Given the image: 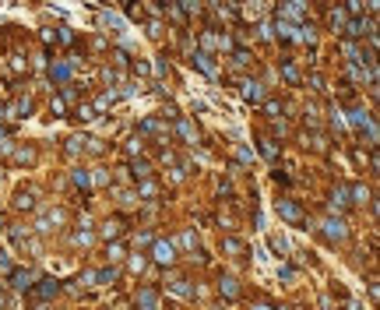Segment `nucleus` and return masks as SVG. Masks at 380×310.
<instances>
[{
	"instance_id": "obj_20",
	"label": "nucleus",
	"mask_w": 380,
	"mask_h": 310,
	"mask_svg": "<svg viewBox=\"0 0 380 310\" xmlns=\"http://www.w3.org/2000/svg\"><path fill=\"white\" fill-rule=\"evenodd\" d=\"M222 250H225V254H243V243L236 240V236H225V240H222Z\"/></svg>"
},
{
	"instance_id": "obj_43",
	"label": "nucleus",
	"mask_w": 380,
	"mask_h": 310,
	"mask_svg": "<svg viewBox=\"0 0 380 310\" xmlns=\"http://www.w3.org/2000/svg\"><path fill=\"white\" fill-rule=\"evenodd\" d=\"M14 159H18V162H32V159H36V152H32V148H21Z\"/></svg>"
},
{
	"instance_id": "obj_26",
	"label": "nucleus",
	"mask_w": 380,
	"mask_h": 310,
	"mask_svg": "<svg viewBox=\"0 0 380 310\" xmlns=\"http://www.w3.org/2000/svg\"><path fill=\"white\" fill-rule=\"evenodd\" d=\"M102 236H106V240H116V236H120V222H116V219H109V222L102 226Z\"/></svg>"
},
{
	"instance_id": "obj_28",
	"label": "nucleus",
	"mask_w": 380,
	"mask_h": 310,
	"mask_svg": "<svg viewBox=\"0 0 380 310\" xmlns=\"http://www.w3.org/2000/svg\"><path fill=\"white\" fill-rule=\"evenodd\" d=\"M78 120H81V124H88V120H95V109L88 106V102H81V106H78Z\"/></svg>"
},
{
	"instance_id": "obj_12",
	"label": "nucleus",
	"mask_w": 380,
	"mask_h": 310,
	"mask_svg": "<svg viewBox=\"0 0 380 310\" xmlns=\"http://www.w3.org/2000/svg\"><path fill=\"white\" fill-rule=\"evenodd\" d=\"M327 18H331V28H334V32H342V28H345V21H348V14H345V7H334V11L327 14Z\"/></svg>"
},
{
	"instance_id": "obj_18",
	"label": "nucleus",
	"mask_w": 380,
	"mask_h": 310,
	"mask_svg": "<svg viewBox=\"0 0 380 310\" xmlns=\"http://www.w3.org/2000/svg\"><path fill=\"white\" fill-rule=\"evenodd\" d=\"M180 247H183V250H197V233L183 229V233H180Z\"/></svg>"
},
{
	"instance_id": "obj_16",
	"label": "nucleus",
	"mask_w": 380,
	"mask_h": 310,
	"mask_svg": "<svg viewBox=\"0 0 380 310\" xmlns=\"http://www.w3.org/2000/svg\"><path fill=\"white\" fill-rule=\"evenodd\" d=\"M261 152H264L268 162H278V148H275V141H271V138H261Z\"/></svg>"
},
{
	"instance_id": "obj_19",
	"label": "nucleus",
	"mask_w": 380,
	"mask_h": 310,
	"mask_svg": "<svg viewBox=\"0 0 380 310\" xmlns=\"http://www.w3.org/2000/svg\"><path fill=\"white\" fill-rule=\"evenodd\" d=\"M264 113L271 116V120H278V116H282V102L278 99H264Z\"/></svg>"
},
{
	"instance_id": "obj_35",
	"label": "nucleus",
	"mask_w": 380,
	"mask_h": 310,
	"mask_svg": "<svg viewBox=\"0 0 380 310\" xmlns=\"http://www.w3.org/2000/svg\"><path fill=\"white\" fill-rule=\"evenodd\" d=\"M74 243H81V247H88V243H92V233H85V229H81V233H74Z\"/></svg>"
},
{
	"instance_id": "obj_25",
	"label": "nucleus",
	"mask_w": 380,
	"mask_h": 310,
	"mask_svg": "<svg viewBox=\"0 0 380 310\" xmlns=\"http://www.w3.org/2000/svg\"><path fill=\"white\" fill-rule=\"evenodd\" d=\"M113 102H116V92H106V95H99V102H95L92 109H95V113H99V109H109Z\"/></svg>"
},
{
	"instance_id": "obj_5",
	"label": "nucleus",
	"mask_w": 380,
	"mask_h": 310,
	"mask_svg": "<svg viewBox=\"0 0 380 310\" xmlns=\"http://www.w3.org/2000/svg\"><path fill=\"white\" fill-rule=\"evenodd\" d=\"M324 236L327 240H345V222L342 219H324Z\"/></svg>"
},
{
	"instance_id": "obj_41",
	"label": "nucleus",
	"mask_w": 380,
	"mask_h": 310,
	"mask_svg": "<svg viewBox=\"0 0 380 310\" xmlns=\"http://www.w3.org/2000/svg\"><path fill=\"white\" fill-rule=\"evenodd\" d=\"M50 292H56V282H50V278H46V282L39 286V296H50Z\"/></svg>"
},
{
	"instance_id": "obj_42",
	"label": "nucleus",
	"mask_w": 380,
	"mask_h": 310,
	"mask_svg": "<svg viewBox=\"0 0 380 310\" xmlns=\"http://www.w3.org/2000/svg\"><path fill=\"white\" fill-rule=\"evenodd\" d=\"M345 14H352V18H359V14H362V4H359V0H352V4L345 7Z\"/></svg>"
},
{
	"instance_id": "obj_49",
	"label": "nucleus",
	"mask_w": 380,
	"mask_h": 310,
	"mask_svg": "<svg viewBox=\"0 0 380 310\" xmlns=\"http://www.w3.org/2000/svg\"><path fill=\"white\" fill-rule=\"evenodd\" d=\"M7 307H11V300L4 296V292H0V310H7Z\"/></svg>"
},
{
	"instance_id": "obj_47",
	"label": "nucleus",
	"mask_w": 380,
	"mask_h": 310,
	"mask_svg": "<svg viewBox=\"0 0 380 310\" xmlns=\"http://www.w3.org/2000/svg\"><path fill=\"white\" fill-rule=\"evenodd\" d=\"M11 67H14V71H28V60H21V56H14V60H11Z\"/></svg>"
},
{
	"instance_id": "obj_48",
	"label": "nucleus",
	"mask_w": 380,
	"mask_h": 310,
	"mask_svg": "<svg viewBox=\"0 0 380 310\" xmlns=\"http://www.w3.org/2000/svg\"><path fill=\"white\" fill-rule=\"evenodd\" d=\"M95 183H109V173H106V169H95Z\"/></svg>"
},
{
	"instance_id": "obj_1",
	"label": "nucleus",
	"mask_w": 380,
	"mask_h": 310,
	"mask_svg": "<svg viewBox=\"0 0 380 310\" xmlns=\"http://www.w3.org/2000/svg\"><path fill=\"white\" fill-rule=\"evenodd\" d=\"M151 254H155L159 264H165V268H169V264L176 261V247H173L169 240H151Z\"/></svg>"
},
{
	"instance_id": "obj_8",
	"label": "nucleus",
	"mask_w": 380,
	"mask_h": 310,
	"mask_svg": "<svg viewBox=\"0 0 380 310\" xmlns=\"http://www.w3.org/2000/svg\"><path fill=\"white\" fill-rule=\"evenodd\" d=\"M261 88H264L261 81H243V99L247 102H261V95H264Z\"/></svg>"
},
{
	"instance_id": "obj_9",
	"label": "nucleus",
	"mask_w": 380,
	"mask_h": 310,
	"mask_svg": "<svg viewBox=\"0 0 380 310\" xmlns=\"http://www.w3.org/2000/svg\"><path fill=\"white\" fill-rule=\"evenodd\" d=\"M362 201H370V190L362 183H352L348 187V204H362Z\"/></svg>"
},
{
	"instance_id": "obj_30",
	"label": "nucleus",
	"mask_w": 380,
	"mask_h": 310,
	"mask_svg": "<svg viewBox=\"0 0 380 310\" xmlns=\"http://www.w3.org/2000/svg\"><path fill=\"white\" fill-rule=\"evenodd\" d=\"M145 264H148V261H145V254H134V257H130V272H134V275L145 272Z\"/></svg>"
},
{
	"instance_id": "obj_29",
	"label": "nucleus",
	"mask_w": 380,
	"mask_h": 310,
	"mask_svg": "<svg viewBox=\"0 0 380 310\" xmlns=\"http://www.w3.org/2000/svg\"><path fill=\"white\" fill-rule=\"evenodd\" d=\"M50 113H53V116H64V113H67V102H64V99L56 95V99L50 102Z\"/></svg>"
},
{
	"instance_id": "obj_37",
	"label": "nucleus",
	"mask_w": 380,
	"mask_h": 310,
	"mask_svg": "<svg viewBox=\"0 0 380 310\" xmlns=\"http://www.w3.org/2000/svg\"><path fill=\"white\" fill-rule=\"evenodd\" d=\"M113 278H116V272H113V268H106V272H99V275H95V282H113Z\"/></svg>"
},
{
	"instance_id": "obj_33",
	"label": "nucleus",
	"mask_w": 380,
	"mask_h": 310,
	"mask_svg": "<svg viewBox=\"0 0 380 310\" xmlns=\"http://www.w3.org/2000/svg\"><path fill=\"white\" fill-rule=\"evenodd\" d=\"M201 46H204V50H215V46H218V36L204 32V36H201Z\"/></svg>"
},
{
	"instance_id": "obj_36",
	"label": "nucleus",
	"mask_w": 380,
	"mask_h": 310,
	"mask_svg": "<svg viewBox=\"0 0 380 310\" xmlns=\"http://www.w3.org/2000/svg\"><path fill=\"white\" fill-rule=\"evenodd\" d=\"M271 250H275V254H285V240L282 236H271Z\"/></svg>"
},
{
	"instance_id": "obj_21",
	"label": "nucleus",
	"mask_w": 380,
	"mask_h": 310,
	"mask_svg": "<svg viewBox=\"0 0 380 310\" xmlns=\"http://www.w3.org/2000/svg\"><path fill=\"white\" fill-rule=\"evenodd\" d=\"M373 120H370V113L366 109H352V127H370Z\"/></svg>"
},
{
	"instance_id": "obj_7",
	"label": "nucleus",
	"mask_w": 380,
	"mask_h": 310,
	"mask_svg": "<svg viewBox=\"0 0 380 310\" xmlns=\"http://www.w3.org/2000/svg\"><path fill=\"white\" fill-rule=\"evenodd\" d=\"M218 292H225L229 300H236V296H239V282H236L233 275H222V278H218Z\"/></svg>"
},
{
	"instance_id": "obj_10",
	"label": "nucleus",
	"mask_w": 380,
	"mask_h": 310,
	"mask_svg": "<svg viewBox=\"0 0 380 310\" xmlns=\"http://www.w3.org/2000/svg\"><path fill=\"white\" fill-rule=\"evenodd\" d=\"M155 194H159V187H155V180H151V176H148V180H138V198L151 201Z\"/></svg>"
},
{
	"instance_id": "obj_52",
	"label": "nucleus",
	"mask_w": 380,
	"mask_h": 310,
	"mask_svg": "<svg viewBox=\"0 0 380 310\" xmlns=\"http://www.w3.org/2000/svg\"><path fill=\"white\" fill-rule=\"evenodd\" d=\"M215 310H222V307H215Z\"/></svg>"
},
{
	"instance_id": "obj_2",
	"label": "nucleus",
	"mask_w": 380,
	"mask_h": 310,
	"mask_svg": "<svg viewBox=\"0 0 380 310\" xmlns=\"http://www.w3.org/2000/svg\"><path fill=\"white\" fill-rule=\"evenodd\" d=\"M275 208H278V215L285 219V222H303V208L292 201V198H282V201H275Z\"/></svg>"
},
{
	"instance_id": "obj_31",
	"label": "nucleus",
	"mask_w": 380,
	"mask_h": 310,
	"mask_svg": "<svg viewBox=\"0 0 380 310\" xmlns=\"http://www.w3.org/2000/svg\"><path fill=\"white\" fill-rule=\"evenodd\" d=\"M233 64L247 67V64H250V53H247V50H236V53H233Z\"/></svg>"
},
{
	"instance_id": "obj_38",
	"label": "nucleus",
	"mask_w": 380,
	"mask_h": 310,
	"mask_svg": "<svg viewBox=\"0 0 380 310\" xmlns=\"http://www.w3.org/2000/svg\"><path fill=\"white\" fill-rule=\"evenodd\" d=\"M310 88H313V92H324V78L321 74H310Z\"/></svg>"
},
{
	"instance_id": "obj_11",
	"label": "nucleus",
	"mask_w": 380,
	"mask_h": 310,
	"mask_svg": "<svg viewBox=\"0 0 380 310\" xmlns=\"http://www.w3.org/2000/svg\"><path fill=\"white\" fill-rule=\"evenodd\" d=\"M282 78L289 81V85H299L303 78H299V71H296V64L292 60H282Z\"/></svg>"
},
{
	"instance_id": "obj_50",
	"label": "nucleus",
	"mask_w": 380,
	"mask_h": 310,
	"mask_svg": "<svg viewBox=\"0 0 380 310\" xmlns=\"http://www.w3.org/2000/svg\"><path fill=\"white\" fill-rule=\"evenodd\" d=\"M0 268H7V254H4V250H0Z\"/></svg>"
},
{
	"instance_id": "obj_13",
	"label": "nucleus",
	"mask_w": 380,
	"mask_h": 310,
	"mask_svg": "<svg viewBox=\"0 0 380 310\" xmlns=\"http://www.w3.org/2000/svg\"><path fill=\"white\" fill-rule=\"evenodd\" d=\"M130 169H134V180H148V176H151V166H148L145 159H134Z\"/></svg>"
},
{
	"instance_id": "obj_40",
	"label": "nucleus",
	"mask_w": 380,
	"mask_h": 310,
	"mask_svg": "<svg viewBox=\"0 0 380 310\" xmlns=\"http://www.w3.org/2000/svg\"><path fill=\"white\" fill-rule=\"evenodd\" d=\"M120 257H124V243H113L109 247V261H120Z\"/></svg>"
},
{
	"instance_id": "obj_14",
	"label": "nucleus",
	"mask_w": 380,
	"mask_h": 310,
	"mask_svg": "<svg viewBox=\"0 0 380 310\" xmlns=\"http://www.w3.org/2000/svg\"><path fill=\"white\" fill-rule=\"evenodd\" d=\"M176 130H180V138H183V141H190V145L197 141V130H194V127H190V124L183 120V116H180V120H176Z\"/></svg>"
},
{
	"instance_id": "obj_3",
	"label": "nucleus",
	"mask_w": 380,
	"mask_h": 310,
	"mask_svg": "<svg viewBox=\"0 0 380 310\" xmlns=\"http://www.w3.org/2000/svg\"><path fill=\"white\" fill-rule=\"evenodd\" d=\"M14 208H18V212L36 208V190H32V187H21L18 194H14Z\"/></svg>"
},
{
	"instance_id": "obj_46",
	"label": "nucleus",
	"mask_w": 380,
	"mask_h": 310,
	"mask_svg": "<svg viewBox=\"0 0 380 310\" xmlns=\"http://www.w3.org/2000/svg\"><path fill=\"white\" fill-rule=\"evenodd\" d=\"M116 198H120V201H124V204H134V201H138V198H134V194H130V190H116Z\"/></svg>"
},
{
	"instance_id": "obj_32",
	"label": "nucleus",
	"mask_w": 380,
	"mask_h": 310,
	"mask_svg": "<svg viewBox=\"0 0 380 310\" xmlns=\"http://www.w3.org/2000/svg\"><path fill=\"white\" fill-rule=\"evenodd\" d=\"M299 11H303L299 4H285L282 7V18H299Z\"/></svg>"
},
{
	"instance_id": "obj_4",
	"label": "nucleus",
	"mask_w": 380,
	"mask_h": 310,
	"mask_svg": "<svg viewBox=\"0 0 380 310\" xmlns=\"http://www.w3.org/2000/svg\"><path fill=\"white\" fill-rule=\"evenodd\" d=\"M155 307H159V292L151 289V286L138 289V310H155Z\"/></svg>"
},
{
	"instance_id": "obj_6",
	"label": "nucleus",
	"mask_w": 380,
	"mask_h": 310,
	"mask_svg": "<svg viewBox=\"0 0 380 310\" xmlns=\"http://www.w3.org/2000/svg\"><path fill=\"white\" fill-rule=\"evenodd\" d=\"M348 208V190L345 187H334L331 190V212H345Z\"/></svg>"
},
{
	"instance_id": "obj_51",
	"label": "nucleus",
	"mask_w": 380,
	"mask_h": 310,
	"mask_svg": "<svg viewBox=\"0 0 380 310\" xmlns=\"http://www.w3.org/2000/svg\"><path fill=\"white\" fill-rule=\"evenodd\" d=\"M253 310H271V307H264V303H257V307H253Z\"/></svg>"
},
{
	"instance_id": "obj_23",
	"label": "nucleus",
	"mask_w": 380,
	"mask_h": 310,
	"mask_svg": "<svg viewBox=\"0 0 380 310\" xmlns=\"http://www.w3.org/2000/svg\"><path fill=\"white\" fill-rule=\"evenodd\" d=\"M159 130H162V120H155V116H148L141 124V134H159Z\"/></svg>"
},
{
	"instance_id": "obj_34",
	"label": "nucleus",
	"mask_w": 380,
	"mask_h": 310,
	"mask_svg": "<svg viewBox=\"0 0 380 310\" xmlns=\"http://www.w3.org/2000/svg\"><path fill=\"white\" fill-rule=\"evenodd\" d=\"M141 148H145L141 138H130V141H127V152H130V155H141Z\"/></svg>"
},
{
	"instance_id": "obj_39",
	"label": "nucleus",
	"mask_w": 380,
	"mask_h": 310,
	"mask_svg": "<svg viewBox=\"0 0 380 310\" xmlns=\"http://www.w3.org/2000/svg\"><path fill=\"white\" fill-rule=\"evenodd\" d=\"M74 183H78V187H88V173H85V169H74Z\"/></svg>"
},
{
	"instance_id": "obj_17",
	"label": "nucleus",
	"mask_w": 380,
	"mask_h": 310,
	"mask_svg": "<svg viewBox=\"0 0 380 310\" xmlns=\"http://www.w3.org/2000/svg\"><path fill=\"white\" fill-rule=\"evenodd\" d=\"M32 282H36V272H14V286L18 289H28Z\"/></svg>"
},
{
	"instance_id": "obj_22",
	"label": "nucleus",
	"mask_w": 380,
	"mask_h": 310,
	"mask_svg": "<svg viewBox=\"0 0 380 310\" xmlns=\"http://www.w3.org/2000/svg\"><path fill=\"white\" fill-rule=\"evenodd\" d=\"M194 60H197V67H201L204 74H215V64H211V56H208V53H197Z\"/></svg>"
},
{
	"instance_id": "obj_44",
	"label": "nucleus",
	"mask_w": 380,
	"mask_h": 310,
	"mask_svg": "<svg viewBox=\"0 0 380 310\" xmlns=\"http://www.w3.org/2000/svg\"><path fill=\"white\" fill-rule=\"evenodd\" d=\"M148 36L159 39V36H162V25H159V21H148Z\"/></svg>"
},
{
	"instance_id": "obj_24",
	"label": "nucleus",
	"mask_w": 380,
	"mask_h": 310,
	"mask_svg": "<svg viewBox=\"0 0 380 310\" xmlns=\"http://www.w3.org/2000/svg\"><path fill=\"white\" fill-rule=\"evenodd\" d=\"M67 74H71V67H67V64H53V67H50V78H53V81H64Z\"/></svg>"
},
{
	"instance_id": "obj_15",
	"label": "nucleus",
	"mask_w": 380,
	"mask_h": 310,
	"mask_svg": "<svg viewBox=\"0 0 380 310\" xmlns=\"http://www.w3.org/2000/svg\"><path fill=\"white\" fill-rule=\"evenodd\" d=\"M169 289L176 292V296H183V300H194V289H190V282H183V278H176Z\"/></svg>"
},
{
	"instance_id": "obj_27",
	"label": "nucleus",
	"mask_w": 380,
	"mask_h": 310,
	"mask_svg": "<svg viewBox=\"0 0 380 310\" xmlns=\"http://www.w3.org/2000/svg\"><path fill=\"white\" fill-rule=\"evenodd\" d=\"M11 113H18V116H28V113H32V99H18Z\"/></svg>"
},
{
	"instance_id": "obj_45",
	"label": "nucleus",
	"mask_w": 380,
	"mask_h": 310,
	"mask_svg": "<svg viewBox=\"0 0 380 310\" xmlns=\"http://www.w3.org/2000/svg\"><path fill=\"white\" fill-rule=\"evenodd\" d=\"M81 145H85V138H71V141H67V152L74 155V152H78V148H81Z\"/></svg>"
}]
</instances>
